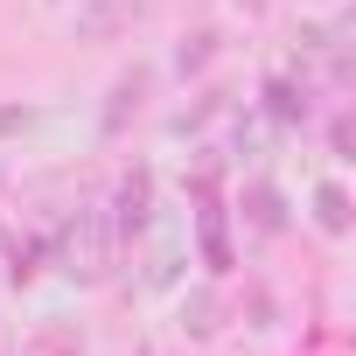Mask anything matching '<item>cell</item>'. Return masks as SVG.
Returning <instances> with one entry per match:
<instances>
[{
    "mask_svg": "<svg viewBox=\"0 0 356 356\" xmlns=\"http://www.w3.org/2000/svg\"><path fill=\"white\" fill-rule=\"evenodd\" d=\"M314 224H321L328 238L349 231V189H342V182H321V189H314Z\"/></svg>",
    "mask_w": 356,
    "mask_h": 356,
    "instance_id": "cell-1",
    "label": "cell"
},
{
    "mask_svg": "<svg viewBox=\"0 0 356 356\" xmlns=\"http://www.w3.org/2000/svg\"><path fill=\"white\" fill-rule=\"evenodd\" d=\"M140 91H147V77L133 70V77H119V98H112V112H105V133H119L126 126V105H140Z\"/></svg>",
    "mask_w": 356,
    "mask_h": 356,
    "instance_id": "cell-2",
    "label": "cell"
},
{
    "mask_svg": "<svg viewBox=\"0 0 356 356\" xmlns=\"http://www.w3.org/2000/svg\"><path fill=\"white\" fill-rule=\"evenodd\" d=\"M266 98H273V119H280V126H293V119H307V98H300L293 84H273Z\"/></svg>",
    "mask_w": 356,
    "mask_h": 356,
    "instance_id": "cell-3",
    "label": "cell"
}]
</instances>
